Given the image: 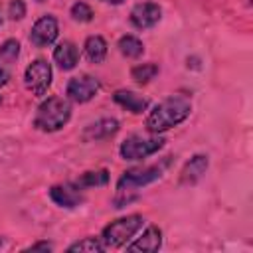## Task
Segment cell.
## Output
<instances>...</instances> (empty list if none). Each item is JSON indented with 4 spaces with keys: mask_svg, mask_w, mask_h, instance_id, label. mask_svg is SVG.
I'll use <instances>...</instances> for the list:
<instances>
[{
    "mask_svg": "<svg viewBox=\"0 0 253 253\" xmlns=\"http://www.w3.org/2000/svg\"><path fill=\"white\" fill-rule=\"evenodd\" d=\"M36 2H45V0H36Z\"/></svg>",
    "mask_w": 253,
    "mask_h": 253,
    "instance_id": "obj_29",
    "label": "cell"
},
{
    "mask_svg": "<svg viewBox=\"0 0 253 253\" xmlns=\"http://www.w3.org/2000/svg\"><path fill=\"white\" fill-rule=\"evenodd\" d=\"M0 101H2V99H0Z\"/></svg>",
    "mask_w": 253,
    "mask_h": 253,
    "instance_id": "obj_30",
    "label": "cell"
},
{
    "mask_svg": "<svg viewBox=\"0 0 253 253\" xmlns=\"http://www.w3.org/2000/svg\"><path fill=\"white\" fill-rule=\"evenodd\" d=\"M164 138L160 134H152L150 136H144V134H130L126 136L121 146H119V154L123 160H142V158H148L152 154H156L162 146H164Z\"/></svg>",
    "mask_w": 253,
    "mask_h": 253,
    "instance_id": "obj_4",
    "label": "cell"
},
{
    "mask_svg": "<svg viewBox=\"0 0 253 253\" xmlns=\"http://www.w3.org/2000/svg\"><path fill=\"white\" fill-rule=\"evenodd\" d=\"M107 247H105V243L101 241V237H85V239H81V241H77V243H73V245H69V249L67 251H89V253H101V251H105Z\"/></svg>",
    "mask_w": 253,
    "mask_h": 253,
    "instance_id": "obj_20",
    "label": "cell"
},
{
    "mask_svg": "<svg viewBox=\"0 0 253 253\" xmlns=\"http://www.w3.org/2000/svg\"><path fill=\"white\" fill-rule=\"evenodd\" d=\"M71 119V103L65 97L51 95L45 101L40 103L36 117H34V126L42 132H55L63 128Z\"/></svg>",
    "mask_w": 253,
    "mask_h": 253,
    "instance_id": "obj_2",
    "label": "cell"
},
{
    "mask_svg": "<svg viewBox=\"0 0 253 253\" xmlns=\"http://www.w3.org/2000/svg\"><path fill=\"white\" fill-rule=\"evenodd\" d=\"M208 156L206 154H196V156H192L186 164H184V168H182V172H180V184H194V182H198L204 174H206V170H208Z\"/></svg>",
    "mask_w": 253,
    "mask_h": 253,
    "instance_id": "obj_15",
    "label": "cell"
},
{
    "mask_svg": "<svg viewBox=\"0 0 253 253\" xmlns=\"http://www.w3.org/2000/svg\"><path fill=\"white\" fill-rule=\"evenodd\" d=\"M2 22H4V20H2V12H0V26H2Z\"/></svg>",
    "mask_w": 253,
    "mask_h": 253,
    "instance_id": "obj_27",
    "label": "cell"
},
{
    "mask_svg": "<svg viewBox=\"0 0 253 253\" xmlns=\"http://www.w3.org/2000/svg\"><path fill=\"white\" fill-rule=\"evenodd\" d=\"M83 49H85V57L91 63H101L107 57L109 45H107V42H105L103 36H89L85 40V43H83Z\"/></svg>",
    "mask_w": 253,
    "mask_h": 253,
    "instance_id": "obj_16",
    "label": "cell"
},
{
    "mask_svg": "<svg viewBox=\"0 0 253 253\" xmlns=\"http://www.w3.org/2000/svg\"><path fill=\"white\" fill-rule=\"evenodd\" d=\"M117 47H119V51H121L125 57H128V59H136V57H140L142 51H144V43H142L136 36H132V34L123 36V38L119 40Z\"/></svg>",
    "mask_w": 253,
    "mask_h": 253,
    "instance_id": "obj_17",
    "label": "cell"
},
{
    "mask_svg": "<svg viewBox=\"0 0 253 253\" xmlns=\"http://www.w3.org/2000/svg\"><path fill=\"white\" fill-rule=\"evenodd\" d=\"M77 188H99V186H107L109 184V172L107 170H91V172H85L81 174L75 182H73Z\"/></svg>",
    "mask_w": 253,
    "mask_h": 253,
    "instance_id": "obj_18",
    "label": "cell"
},
{
    "mask_svg": "<svg viewBox=\"0 0 253 253\" xmlns=\"http://www.w3.org/2000/svg\"><path fill=\"white\" fill-rule=\"evenodd\" d=\"M192 113V103L184 95H168L158 105L152 107V111L146 117V130L152 134H162L180 123H184Z\"/></svg>",
    "mask_w": 253,
    "mask_h": 253,
    "instance_id": "obj_1",
    "label": "cell"
},
{
    "mask_svg": "<svg viewBox=\"0 0 253 253\" xmlns=\"http://www.w3.org/2000/svg\"><path fill=\"white\" fill-rule=\"evenodd\" d=\"M160 176H162V168L160 166H140V168H130V170L123 172V176L117 182L115 208H123L125 204L134 200L128 194H134L138 188H142L146 184H152Z\"/></svg>",
    "mask_w": 253,
    "mask_h": 253,
    "instance_id": "obj_3",
    "label": "cell"
},
{
    "mask_svg": "<svg viewBox=\"0 0 253 253\" xmlns=\"http://www.w3.org/2000/svg\"><path fill=\"white\" fill-rule=\"evenodd\" d=\"M119 130V121L117 119H111V117H105V119H99L91 125L85 126L83 130V140L87 142H99V140H107L111 136H115Z\"/></svg>",
    "mask_w": 253,
    "mask_h": 253,
    "instance_id": "obj_11",
    "label": "cell"
},
{
    "mask_svg": "<svg viewBox=\"0 0 253 253\" xmlns=\"http://www.w3.org/2000/svg\"><path fill=\"white\" fill-rule=\"evenodd\" d=\"M2 243H4V241H2V237H0V247H2Z\"/></svg>",
    "mask_w": 253,
    "mask_h": 253,
    "instance_id": "obj_28",
    "label": "cell"
},
{
    "mask_svg": "<svg viewBox=\"0 0 253 253\" xmlns=\"http://www.w3.org/2000/svg\"><path fill=\"white\" fill-rule=\"evenodd\" d=\"M49 198L55 206L59 208H77L81 202H83V194H81V188H77L73 182L69 184H57V186H51L49 190Z\"/></svg>",
    "mask_w": 253,
    "mask_h": 253,
    "instance_id": "obj_10",
    "label": "cell"
},
{
    "mask_svg": "<svg viewBox=\"0 0 253 253\" xmlns=\"http://www.w3.org/2000/svg\"><path fill=\"white\" fill-rule=\"evenodd\" d=\"M101 89V83L97 77L89 75V73H81L69 79L67 87H65V95L67 99H71L73 103H89Z\"/></svg>",
    "mask_w": 253,
    "mask_h": 253,
    "instance_id": "obj_7",
    "label": "cell"
},
{
    "mask_svg": "<svg viewBox=\"0 0 253 253\" xmlns=\"http://www.w3.org/2000/svg\"><path fill=\"white\" fill-rule=\"evenodd\" d=\"M59 36V24L51 14H45L38 18L30 30V42L36 47H47L51 45Z\"/></svg>",
    "mask_w": 253,
    "mask_h": 253,
    "instance_id": "obj_8",
    "label": "cell"
},
{
    "mask_svg": "<svg viewBox=\"0 0 253 253\" xmlns=\"http://www.w3.org/2000/svg\"><path fill=\"white\" fill-rule=\"evenodd\" d=\"M53 61L63 71H71L77 65V61H79V49H77V45L73 42H69V40L59 42L55 45V49H53Z\"/></svg>",
    "mask_w": 253,
    "mask_h": 253,
    "instance_id": "obj_14",
    "label": "cell"
},
{
    "mask_svg": "<svg viewBox=\"0 0 253 253\" xmlns=\"http://www.w3.org/2000/svg\"><path fill=\"white\" fill-rule=\"evenodd\" d=\"M162 18V10L156 2H140L130 10V24L138 30L154 28Z\"/></svg>",
    "mask_w": 253,
    "mask_h": 253,
    "instance_id": "obj_9",
    "label": "cell"
},
{
    "mask_svg": "<svg viewBox=\"0 0 253 253\" xmlns=\"http://www.w3.org/2000/svg\"><path fill=\"white\" fill-rule=\"evenodd\" d=\"M158 75V65L156 63H138L130 69V77L138 83V85H146L148 81H152Z\"/></svg>",
    "mask_w": 253,
    "mask_h": 253,
    "instance_id": "obj_19",
    "label": "cell"
},
{
    "mask_svg": "<svg viewBox=\"0 0 253 253\" xmlns=\"http://www.w3.org/2000/svg\"><path fill=\"white\" fill-rule=\"evenodd\" d=\"M103 2H107V4H115V6H117V4H123L125 0H103Z\"/></svg>",
    "mask_w": 253,
    "mask_h": 253,
    "instance_id": "obj_26",
    "label": "cell"
},
{
    "mask_svg": "<svg viewBox=\"0 0 253 253\" xmlns=\"http://www.w3.org/2000/svg\"><path fill=\"white\" fill-rule=\"evenodd\" d=\"M160 245H162V231H160V227L148 225V227L142 231V235L136 237V241H132V243L126 245V251H132V253H134V251L154 253V251L160 249Z\"/></svg>",
    "mask_w": 253,
    "mask_h": 253,
    "instance_id": "obj_12",
    "label": "cell"
},
{
    "mask_svg": "<svg viewBox=\"0 0 253 253\" xmlns=\"http://www.w3.org/2000/svg\"><path fill=\"white\" fill-rule=\"evenodd\" d=\"M18 55H20V42L18 40L10 38V40L2 42V45H0V59L2 61L12 63L18 59Z\"/></svg>",
    "mask_w": 253,
    "mask_h": 253,
    "instance_id": "obj_21",
    "label": "cell"
},
{
    "mask_svg": "<svg viewBox=\"0 0 253 253\" xmlns=\"http://www.w3.org/2000/svg\"><path fill=\"white\" fill-rule=\"evenodd\" d=\"M51 79H53V71L45 59H34L24 71V83L28 91L36 97H43L47 93Z\"/></svg>",
    "mask_w": 253,
    "mask_h": 253,
    "instance_id": "obj_6",
    "label": "cell"
},
{
    "mask_svg": "<svg viewBox=\"0 0 253 253\" xmlns=\"http://www.w3.org/2000/svg\"><path fill=\"white\" fill-rule=\"evenodd\" d=\"M8 16H10V20H22L26 16V2L24 0H10Z\"/></svg>",
    "mask_w": 253,
    "mask_h": 253,
    "instance_id": "obj_23",
    "label": "cell"
},
{
    "mask_svg": "<svg viewBox=\"0 0 253 253\" xmlns=\"http://www.w3.org/2000/svg\"><path fill=\"white\" fill-rule=\"evenodd\" d=\"M113 101L117 105H121L123 109H126L128 113H132V115H140L148 109V99L130 91V89H117L115 95H113Z\"/></svg>",
    "mask_w": 253,
    "mask_h": 253,
    "instance_id": "obj_13",
    "label": "cell"
},
{
    "mask_svg": "<svg viewBox=\"0 0 253 253\" xmlns=\"http://www.w3.org/2000/svg\"><path fill=\"white\" fill-rule=\"evenodd\" d=\"M93 8L87 4V2H75L73 6H71V18L75 20V22H81V24H87V22H91L93 20Z\"/></svg>",
    "mask_w": 253,
    "mask_h": 253,
    "instance_id": "obj_22",
    "label": "cell"
},
{
    "mask_svg": "<svg viewBox=\"0 0 253 253\" xmlns=\"http://www.w3.org/2000/svg\"><path fill=\"white\" fill-rule=\"evenodd\" d=\"M8 79H10V71L4 65H0V87H4L8 83Z\"/></svg>",
    "mask_w": 253,
    "mask_h": 253,
    "instance_id": "obj_24",
    "label": "cell"
},
{
    "mask_svg": "<svg viewBox=\"0 0 253 253\" xmlns=\"http://www.w3.org/2000/svg\"><path fill=\"white\" fill-rule=\"evenodd\" d=\"M28 249H32V251H36V249H43V251H51V249H53V245H51V243H34V245H30Z\"/></svg>",
    "mask_w": 253,
    "mask_h": 253,
    "instance_id": "obj_25",
    "label": "cell"
},
{
    "mask_svg": "<svg viewBox=\"0 0 253 253\" xmlns=\"http://www.w3.org/2000/svg\"><path fill=\"white\" fill-rule=\"evenodd\" d=\"M142 223H144V217L138 213L119 217L103 229L101 241L105 243V247H123V245H126L128 239L134 237V233L142 227Z\"/></svg>",
    "mask_w": 253,
    "mask_h": 253,
    "instance_id": "obj_5",
    "label": "cell"
}]
</instances>
